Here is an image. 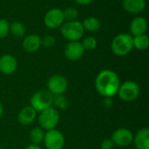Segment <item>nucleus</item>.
Wrapping results in <instances>:
<instances>
[{
  "label": "nucleus",
  "mask_w": 149,
  "mask_h": 149,
  "mask_svg": "<svg viewBox=\"0 0 149 149\" xmlns=\"http://www.w3.org/2000/svg\"><path fill=\"white\" fill-rule=\"evenodd\" d=\"M65 56L67 59L71 61H76L82 58L85 53V49L79 41H71L69 42L64 50Z\"/></svg>",
  "instance_id": "obj_11"
},
{
  "label": "nucleus",
  "mask_w": 149,
  "mask_h": 149,
  "mask_svg": "<svg viewBox=\"0 0 149 149\" xmlns=\"http://www.w3.org/2000/svg\"><path fill=\"white\" fill-rule=\"evenodd\" d=\"M56 43V39L53 36H45L44 38H41V45L45 46V48H52L54 46Z\"/></svg>",
  "instance_id": "obj_26"
},
{
  "label": "nucleus",
  "mask_w": 149,
  "mask_h": 149,
  "mask_svg": "<svg viewBox=\"0 0 149 149\" xmlns=\"http://www.w3.org/2000/svg\"><path fill=\"white\" fill-rule=\"evenodd\" d=\"M82 46L84 47L85 51H92L94 50L97 47V39L94 37H86V38L83 39V41L81 42Z\"/></svg>",
  "instance_id": "obj_24"
},
{
  "label": "nucleus",
  "mask_w": 149,
  "mask_h": 149,
  "mask_svg": "<svg viewBox=\"0 0 149 149\" xmlns=\"http://www.w3.org/2000/svg\"><path fill=\"white\" fill-rule=\"evenodd\" d=\"M64 15L63 10L58 8L50 9L45 15L44 23L45 26L49 29L55 30L60 27L64 24Z\"/></svg>",
  "instance_id": "obj_8"
},
{
  "label": "nucleus",
  "mask_w": 149,
  "mask_h": 149,
  "mask_svg": "<svg viewBox=\"0 0 149 149\" xmlns=\"http://www.w3.org/2000/svg\"><path fill=\"white\" fill-rule=\"evenodd\" d=\"M25 149H42L38 145H34V144H31L29 145L27 148H25Z\"/></svg>",
  "instance_id": "obj_30"
},
{
  "label": "nucleus",
  "mask_w": 149,
  "mask_h": 149,
  "mask_svg": "<svg viewBox=\"0 0 149 149\" xmlns=\"http://www.w3.org/2000/svg\"><path fill=\"white\" fill-rule=\"evenodd\" d=\"M68 100L64 94L53 95L52 106H54L57 110H65L68 107Z\"/></svg>",
  "instance_id": "obj_22"
},
{
  "label": "nucleus",
  "mask_w": 149,
  "mask_h": 149,
  "mask_svg": "<svg viewBox=\"0 0 149 149\" xmlns=\"http://www.w3.org/2000/svg\"><path fill=\"white\" fill-rule=\"evenodd\" d=\"M133 49V37L128 33L118 34L111 43V50L113 53L119 57L127 55Z\"/></svg>",
  "instance_id": "obj_2"
},
{
  "label": "nucleus",
  "mask_w": 149,
  "mask_h": 149,
  "mask_svg": "<svg viewBox=\"0 0 149 149\" xmlns=\"http://www.w3.org/2000/svg\"><path fill=\"white\" fill-rule=\"evenodd\" d=\"M76 3L80 4V5H87L90 4L93 0H73Z\"/></svg>",
  "instance_id": "obj_29"
},
{
  "label": "nucleus",
  "mask_w": 149,
  "mask_h": 149,
  "mask_svg": "<svg viewBox=\"0 0 149 149\" xmlns=\"http://www.w3.org/2000/svg\"><path fill=\"white\" fill-rule=\"evenodd\" d=\"M113 104V99H112V98L107 97V98L104 99L103 105H104V107H105L106 108H110V107H112Z\"/></svg>",
  "instance_id": "obj_28"
},
{
  "label": "nucleus",
  "mask_w": 149,
  "mask_h": 149,
  "mask_svg": "<svg viewBox=\"0 0 149 149\" xmlns=\"http://www.w3.org/2000/svg\"><path fill=\"white\" fill-rule=\"evenodd\" d=\"M114 147V144L111 139H105L102 141L100 148L101 149H113Z\"/></svg>",
  "instance_id": "obj_27"
},
{
  "label": "nucleus",
  "mask_w": 149,
  "mask_h": 149,
  "mask_svg": "<svg viewBox=\"0 0 149 149\" xmlns=\"http://www.w3.org/2000/svg\"><path fill=\"white\" fill-rule=\"evenodd\" d=\"M120 81L118 74L112 70H103L96 77L95 88L104 98H113L118 93Z\"/></svg>",
  "instance_id": "obj_1"
},
{
  "label": "nucleus",
  "mask_w": 149,
  "mask_h": 149,
  "mask_svg": "<svg viewBox=\"0 0 149 149\" xmlns=\"http://www.w3.org/2000/svg\"><path fill=\"white\" fill-rule=\"evenodd\" d=\"M53 95L48 90H39L33 93L30 100V106L38 113L52 107Z\"/></svg>",
  "instance_id": "obj_4"
},
{
  "label": "nucleus",
  "mask_w": 149,
  "mask_h": 149,
  "mask_svg": "<svg viewBox=\"0 0 149 149\" xmlns=\"http://www.w3.org/2000/svg\"><path fill=\"white\" fill-rule=\"evenodd\" d=\"M25 27L24 25L17 21H14L10 24V29H9V32H10V34L15 37V38H23L25 34Z\"/></svg>",
  "instance_id": "obj_21"
},
{
  "label": "nucleus",
  "mask_w": 149,
  "mask_h": 149,
  "mask_svg": "<svg viewBox=\"0 0 149 149\" xmlns=\"http://www.w3.org/2000/svg\"><path fill=\"white\" fill-rule=\"evenodd\" d=\"M59 122V113L58 110L51 107L42 112L38 115L39 127L45 131H49L55 129Z\"/></svg>",
  "instance_id": "obj_5"
},
{
  "label": "nucleus",
  "mask_w": 149,
  "mask_h": 149,
  "mask_svg": "<svg viewBox=\"0 0 149 149\" xmlns=\"http://www.w3.org/2000/svg\"><path fill=\"white\" fill-rule=\"evenodd\" d=\"M67 79L62 75H53L47 81L48 91L52 95L64 94V93L67 90Z\"/></svg>",
  "instance_id": "obj_10"
},
{
  "label": "nucleus",
  "mask_w": 149,
  "mask_h": 149,
  "mask_svg": "<svg viewBox=\"0 0 149 149\" xmlns=\"http://www.w3.org/2000/svg\"><path fill=\"white\" fill-rule=\"evenodd\" d=\"M10 24L7 20L0 18V39L5 38L9 34Z\"/></svg>",
  "instance_id": "obj_25"
},
{
  "label": "nucleus",
  "mask_w": 149,
  "mask_h": 149,
  "mask_svg": "<svg viewBox=\"0 0 149 149\" xmlns=\"http://www.w3.org/2000/svg\"><path fill=\"white\" fill-rule=\"evenodd\" d=\"M36 117H37V112L31 106H27L21 109L17 116V120L21 125L28 126L31 125L35 120Z\"/></svg>",
  "instance_id": "obj_16"
},
{
  "label": "nucleus",
  "mask_w": 149,
  "mask_h": 149,
  "mask_svg": "<svg viewBox=\"0 0 149 149\" xmlns=\"http://www.w3.org/2000/svg\"><path fill=\"white\" fill-rule=\"evenodd\" d=\"M130 35L132 37H136L140 35L146 34L148 30V21L145 17L138 16L135 17L130 23Z\"/></svg>",
  "instance_id": "obj_13"
},
{
  "label": "nucleus",
  "mask_w": 149,
  "mask_h": 149,
  "mask_svg": "<svg viewBox=\"0 0 149 149\" xmlns=\"http://www.w3.org/2000/svg\"><path fill=\"white\" fill-rule=\"evenodd\" d=\"M111 140L113 144L118 147H128L134 141V134L127 128H118L113 133Z\"/></svg>",
  "instance_id": "obj_9"
},
{
  "label": "nucleus",
  "mask_w": 149,
  "mask_h": 149,
  "mask_svg": "<svg viewBox=\"0 0 149 149\" xmlns=\"http://www.w3.org/2000/svg\"><path fill=\"white\" fill-rule=\"evenodd\" d=\"M60 32L64 38L71 41H79L83 37L85 30L83 28L82 23L79 21L65 22L60 26Z\"/></svg>",
  "instance_id": "obj_3"
},
{
  "label": "nucleus",
  "mask_w": 149,
  "mask_h": 149,
  "mask_svg": "<svg viewBox=\"0 0 149 149\" xmlns=\"http://www.w3.org/2000/svg\"><path fill=\"white\" fill-rule=\"evenodd\" d=\"M0 149H3V148H0Z\"/></svg>",
  "instance_id": "obj_32"
},
{
  "label": "nucleus",
  "mask_w": 149,
  "mask_h": 149,
  "mask_svg": "<svg viewBox=\"0 0 149 149\" xmlns=\"http://www.w3.org/2000/svg\"><path fill=\"white\" fill-rule=\"evenodd\" d=\"M137 149H149V130L147 127L140 129L134 135V141Z\"/></svg>",
  "instance_id": "obj_17"
},
{
  "label": "nucleus",
  "mask_w": 149,
  "mask_h": 149,
  "mask_svg": "<svg viewBox=\"0 0 149 149\" xmlns=\"http://www.w3.org/2000/svg\"><path fill=\"white\" fill-rule=\"evenodd\" d=\"M45 135V131L40 127H36L31 130L29 137L31 141V144L39 146V144L44 142Z\"/></svg>",
  "instance_id": "obj_18"
},
{
  "label": "nucleus",
  "mask_w": 149,
  "mask_h": 149,
  "mask_svg": "<svg viewBox=\"0 0 149 149\" xmlns=\"http://www.w3.org/2000/svg\"><path fill=\"white\" fill-rule=\"evenodd\" d=\"M17 68V59L10 54L3 55L0 58V72L5 75H10Z\"/></svg>",
  "instance_id": "obj_12"
},
{
  "label": "nucleus",
  "mask_w": 149,
  "mask_h": 149,
  "mask_svg": "<svg viewBox=\"0 0 149 149\" xmlns=\"http://www.w3.org/2000/svg\"><path fill=\"white\" fill-rule=\"evenodd\" d=\"M65 136L58 129L46 131L44 143L47 149H62L65 146Z\"/></svg>",
  "instance_id": "obj_7"
},
{
  "label": "nucleus",
  "mask_w": 149,
  "mask_h": 149,
  "mask_svg": "<svg viewBox=\"0 0 149 149\" xmlns=\"http://www.w3.org/2000/svg\"><path fill=\"white\" fill-rule=\"evenodd\" d=\"M23 48L27 52H35L41 47V38L36 34H31L24 38Z\"/></svg>",
  "instance_id": "obj_15"
},
{
  "label": "nucleus",
  "mask_w": 149,
  "mask_h": 149,
  "mask_svg": "<svg viewBox=\"0 0 149 149\" xmlns=\"http://www.w3.org/2000/svg\"><path fill=\"white\" fill-rule=\"evenodd\" d=\"M83 28L85 31H97L100 28V22L97 17H86V19H84L83 23H82Z\"/></svg>",
  "instance_id": "obj_20"
},
{
  "label": "nucleus",
  "mask_w": 149,
  "mask_h": 149,
  "mask_svg": "<svg viewBox=\"0 0 149 149\" xmlns=\"http://www.w3.org/2000/svg\"><path fill=\"white\" fill-rule=\"evenodd\" d=\"M3 107L2 103L0 102V118L3 116Z\"/></svg>",
  "instance_id": "obj_31"
},
{
  "label": "nucleus",
  "mask_w": 149,
  "mask_h": 149,
  "mask_svg": "<svg viewBox=\"0 0 149 149\" xmlns=\"http://www.w3.org/2000/svg\"><path fill=\"white\" fill-rule=\"evenodd\" d=\"M123 9L134 15H137L144 11L147 6L146 0H122Z\"/></svg>",
  "instance_id": "obj_14"
},
{
  "label": "nucleus",
  "mask_w": 149,
  "mask_h": 149,
  "mask_svg": "<svg viewBox=\"0 0 149 149\" xmlns=\"http://www.w3.org/2000/svg\"><path fill=\"white\" fill-rule=\"evenodd\" d=\"M63 15L65 22L77 21L79 17V11L77 9L73 7H67L65 10H63Z\"/></svg>",
  "instance_id": "obj_23"
},
{
  "label": "nucleus",
  "mask_w": 149,
  "mask_h": 149,
  "mask_svg": "<svg viewBox=\"0 0 149 149\" xmlns=\"http://www.w3.org/2000/svg\"><path fill=\"white\" fill-rule=\"evenodd\" d=\"M117 94L120 99L125 102L134 101L140 95V86L134 81H126L120 84Z\"/></svg>",
  "instance_id": "obj_6"
},
{
  "label": "nucleus",
  "mask_w": 149,
  "mask_h": 149,
  "mask_svg": "<svg viewBox=\"0 0 149 149\" xmlns=\"http://www.w3.org/2000/svg\"><path fill=\"white\" fill-rule=\"evenodd\" d=\"M134 48L138 51H146L148 48L149 38L147 34L133 37Z\"/></svg>",
  "instance_id": "obj_19"
}]
</instances>
